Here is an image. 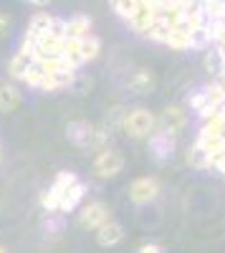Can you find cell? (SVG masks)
I'll return each mask as SVG.
<instances>
[{
  "mask_svg": "<svg viewBox=\"0 0 225 253\" xmlns=\"http://www.w3.org/2000/svg\"><path fill=\"white\" fill-rule=\"evenodd\" d=\"M8 33H10V15L0 13V38H5Z\"/></svg>",
  "mask_w": 225,
  "mask_h": 253,
  "instance_id": "d4e9b609",
  "label": "cell"
},
{
  "mask_svg": "<svg viewBox=\"0 0 225 253\" xmlns=\"http://www.w3.org/2000/svg\"><path fill=\"white\" fill-rule=\"evenodd\" d=\"M124 114H127V109H124V107H112V109H109V114H107L104 126H107V129H121Z\"/></svg>",
  "mask_w": 225,
  "mask_h": 253,
  "instance_id": "cb8c5ba5",
  "label": "cell"
},
{
  "mask_svg": "<svg viewBox=\"0 0 225 253\" xmlns=\"http://www.w3.org/2000/svg\"><path fill=\"white\" fill-rule=\"evenodd\" d=\"M109 218H112L109 208L101 203V200H94V203H89V205L81 208V213H78V225L86 228V230H96L99 225H104Z\"/></svg>",
  "mask_w": 225,
  "mask_h": 253,
  "instance_id": "52a82bcc",
  "label": "cell"
},
{
  "mask_svg": "<svg viewBox=\"0 0 225 253\" xmlns=\"http://www.w3.org/2000/svg\"><path fill=\"white\" fill-rule=\"evenodd\" d=\"M147 147H150V155L157 162H167L175 155V150H177V137L165 132L162 126H157V129L147 137Z\"/></svg>",
  "mask_w": 225,
  "mask_h": 253,
  "instance_id": "277c9868",
  "label": "cell"
},
{
  "mask_svg": "<svg viewBox=\"0 0 225 253\" xmlns=\"http://www.w3.org/2000/svg\"><path fill=\"white\" fill-rule=\"evenodd\" d=\"M78 51H81V61L89 63V61H94L101 53V41L94 33H89L84 38H78Z\"/></svg>",
  "mask_w": 225,
  "mask_h": 253,
  "instance_id": "2e32d148",
  "label": "cell"
},
{
  "mask_svg": "<svg viewBox=\"0 0 225 253\" xmlns=\"http://www.w3.org/2000/svg\"><path fill=\"white\" fill-rule=\"evenodd\" d=\"M205 96H208V101H210L213 109H220V107H223V104H225V89L220 86V81L208 84V86H205Z\"/></svg>",
  "mask_w": 225,
  "mask_h": 253,
  "instance_id": "603a6c76",
  "label": "cell"
},
{
  "mask_svg": "<svg viewBox=\"0 0 225 253\" xmlns=\"http://www.w3.org/2000/svg\"><path fill=\"white\" fill-rule=\"evenodd\" d=\"M202 63H205L208 74H215V76H220V74L225 71V56H223V51H220L218 46H215L213 51H208V53H205Z\"/></svg>",
  "mask_w": 225,
  "mask_h": 253,
  "instance_id": "d6986e66",
  "label": "cell"
},
{
  "mask_svg": "<svg viewBox=\"0 0 225 253\" xmlns=\"http://www.w3.org/2000/svg\"><path fill=\"white\" fill-rule=\"evenodd\" d=\"M23 104V94L15 84L0 81V112H15Z\"/></svg>",
  "mask_w": 225,
  "mask_h": 253,
  "instance_id": "4fadbf2b",
  "label": "cell"
},
{
  "mask_svg": "<svg viewBox=\"0 0 225 253\" xmlns=\"http://www.w3.org/2000/svg\"><path fill=\"white\" fill-rule=\"evenodd\" d=\"M26 3H31V5H36V8H43V5L51 3V0H26Z\"/></svg>",
  "mask_w": 225,
  "mask_h": 253,
  "instance_id": "4316f807",
  "label": "cell"
},
{
  "mask_svg": "<svg viewBox=\"0 0 225 253\" xmlns=\"http://www.w3.org/2000/svg\"><path fill=\"white\" fill-rule=\"evenodd\" d=\"M157 195H159V185L154 177H137L129 185V200L134 205H150L157 200Z\"/></svg>",
  "mask_w": 225,
  "mask_h": 253,
  "instance_id": "ba28073f",
  "label": "cell"
},
{
  "mask_svg": "<svg viewBox=\"0 0 225 253\" xmlns=\"http://www.w3.org/2000/svg\"><path fill=\"white\" fill-rule=\"evenodd\" d=\"M127 86H129V91H134V94H150V91L154 89V74H152L150 69H137V71L129 74Z\"/></svg>",
  "mask_w": 225,
  "mask_h": 253,
  "instance_id": "5bb4252c",
  "label": "cell"
},
{
  "mask_svg": "<svg viewBox=\"0 0 225 253\" xmlns=\"http://www.w3.org/2000/svg\"><path fill=\"white\" fill-rule=\"evenodd\" d=\"M76 180H78V177H76L74 172H69V170H61V172L53 177V182H51V187H48V190H51V193L56 195V200H58V195L64 193V190H66L69 185H74Z\"/></svg>",
  "mask_w": 225,
  "mask_h": 253,
  "instance_id": "44dd1931",
  "label": "cell"
},
{
  "mask_svg": "<svg viewBox=\"0 0 225 253\" xmlns=\"http://www.w3.org/2000/svg\"><path fill=\"white\" fill-rule=\"evenodd\" d=\"M91 26H94V20L89 15H84V13H78V15L64 20V28L61 31H64L66 38H84V36L91 33Z\"/></svg>",
  "mask_w": 225,
  "mask_h": 253,
  "instance_id": "7c38bea8",
  "label": "cell"
},
{
  "mask_svg": "<svg viewBox=\"0 0 225 253\" xmlns=\"http://www.w3.org/2000/svg\"><path fill=\"white\" fill-rule=\"evenodd\" d=\"M61 26H64V20H58L56 15H51V13H36V15L28 20V28H26V33H23V43H20V46L33 48V41H36L40 33H46V31H51V28H61Z\"/></svg>",
  "mask_w": 225,
  "mask_h": 253,
  "instance_id": "5b68a950",
  "label": "cell"
},
{
  "mask_svg": "<svg viewBox=\"0 0 225 253\" xmlns=\"http://www.w3.org/2000/svg\"><path fill=\"white\" fill-rule=\"evenodd\" d=\"M66 137H69L71 144L81 147V150H89L91 147V150L99 152V150H104L107 142H109V129L107 126H96L86 119H74L66 126Z\"/></svg>",
  "mask_w": 225,
  "mask_h": 253,
  "instance_id": "6da1fadb",
  "label": "cell"
},
{
  "mask_svg": "<svg viewBox=\"0 0 225 253\" xmlns=\"http://www.w3.org/2000/svg\"><path fill=\"white\" fill-rule=\"evenodd\" d=\"M137 253H162V246L159 243H142Z\"/></svg>",
  "mask_w": 225,
  "mask_h": 253,
  "instance_id": "484cf974",
  "label": "cell"
},
{
  "mask_svg": "<svg viewBox=\"0 0 225 253\" xmlns=\"http://www.w3.org/2000/svg\"><path fill=\"white\" fill-rule=\"evenodd\" d=\"M188 122H190V117H188L185 107H180V104H170V107H165L162 117L157 119V126H162L165 132H170V134L177 137L188 126Z\"/></svg>",
  "mask_w": 225,
  "mask_h": 253,
  "instance_id": "8992f818",
  "label": "cell"
},
{
  "mask_svg": "<svg viewBox=\"0 0 225 253\" xmlns=\"http://www.w3.org/2000/svg\"><path fill=\"white\" fill-rule=\"evenodd\" d=\"M109 5H112V10L121 18V20H132V15L137 13V8H139V0H109Z\"/></svg>",
  "mask_w": 225,
  "mask_h": 253,
  "instance_id": "ffe728a7",
  "label": "cell"
},
{
  "mask_svg": "<svg viewBox=\"0 0 225 253\" xmlns=\"http://www.w3.org/2000/svg\"><path fill=\"white\" fill-rule=\"evenodd\" d=\"M188 165L195 167V170H210V167H213V157L195 142L190 150H188Z\"/></svg>",
  "mask_w": 225,
  "mask_h": 253,
  "instance_id": "e0dca14e",
  "label": "cell"
},
{
  "mask_svg": "<svg viewBox=\"0 0 225 253\" xmlns=\"http://www.w3.org/2000/svg\"><path fill=\"white\" fill-rule=\"evenodd\" d=\"M0 253H8V251H5V246H3V243H0Z\"/></svg>",
  "mask_w": 225,
  "mask_h": 253,
  "instance_id": "83f0119b",
  "label": "cell"
},
{
  "mask_svg": "<svg viewBox=\"0 0 225 253\" xmlns=\"http://www.w3.org/2000/svg\"><path fill=\"white\" fill-rule=\"evenodd\" d=\"M121 238H124V225L116 223V220H107L104 225H99L96 228V243L101 248H112L116 243H121Z\"/></svg>",
  "mask_w": 225,
  "mask_h": 253,
  "instance_id": "8fae6325",
  "label": "cell"
},
{
  "mask_svg": "<svg viewBox=\"0 0 225 253\" xmlns=\"http://www.w3.org/2000/svg\"><path fill=\"white\" fill-rule=\"evenodd\" d=\"M43 230H46V236L58 238V236H61V230H64V213H46Z\"/></svg>",
  "mask_w": 225,
  "mask_h": 253,
  "instance_id": "7402d4cb",
  "label": "cell"
},
{
  "mask_svg": "<svg viewBox=\"0 0 225 253\" xmlns=\"http://www.w3.org/2000/svg\"><path fill=\"white\" fill-rule=\"evenodd\" d=\"M33 61H36V56H33V48H28V46H20L13 56H10V61H8V76L13 79V81H20L26 76V71L33 66Z\"/></svg>",
  "mask_w": 225,
  "mask_h": 253,
  "instance_id": "9c48e42d",
  "label": "cell"
},
{
  "mask_svg": "<svg viewBox=\"0 0 225 253\" xmlns=\"http://www.w3.org/2000/svg\"><path fill=\"white\" fill-rule=\"evenodd\" d=\"M202 150H205L213 160L218 157V155H223L225 152V134H210V132H200L197 134V139H195Z\"/></svg>",
  "mask_w": 225,
  "mask_h": 253,
  "instance_id": "9a60e30c",
  "label": "cell"
},
{
  "mask_svg": "<svg viewBox=\"0 0 225 253\" xmlns=\"http://www.w3.org/2000/svg\"><path fill=\"white\" fill-rule=\"evenodd\" d=\"M91 170L96 177L101 180H112L116 177L121 170H124V157H121L116 150H109V147H104V150H99L94 162H91Z\"/></svg>",
  "mask_w": 225,
  "mask_h": 253,
  "instance_id": "3957f363",
  "label": "cell"
},
{
  "mask_svg": "<svg viewBox=\"0 0 225 253\" xmlns=\"http://www.w3.org/2000/svg\"><path fill=\"white\" fill-rule=\"evenodd\" d=\"M188 107L192 109V112H197L202 119H205L210 112H215L213 107H210V101H208V96H205V89H200V91H192L190 96H188Z\"/></svg>",
  "mask_w": 225,
  "mask_h": 253,
  "instance_id": "ac0fdd59",
  "label": "cell"
},
{
  "mask_svg": "<svg viewBox=\"0 0 225 253\" xmlns=\"http://www.w3.org/2000/svg\"><path fill=\"white\" fill-rule=\"evenodd\" d=\"M84 195H86V185L81 180L69 185L64 193L58 195V213H71V210H76L81 205V200H84Z\"/></svg>",
  "mask_w": 225,
  "mask_h": 253,
  "instance_id": "30bf717a",
  "label": "cell"
},
{
  "mask_svg": "<svg viewBox=\"0 0 225 253\" xmlns=\"http://www.w3.org/2000/svg\"><path fill=\"white\" fill-rule=\"evenodd\" d=\"M154 129H157V117L145 107L129 109L124 114V122H121V132L132 139H147Z\"/></svg>",
  "mask_w": 225,
  "mask_h": 253,
  "instance_id": "7a4b0ae2",
  "label": "cell"
}]
</instances>
